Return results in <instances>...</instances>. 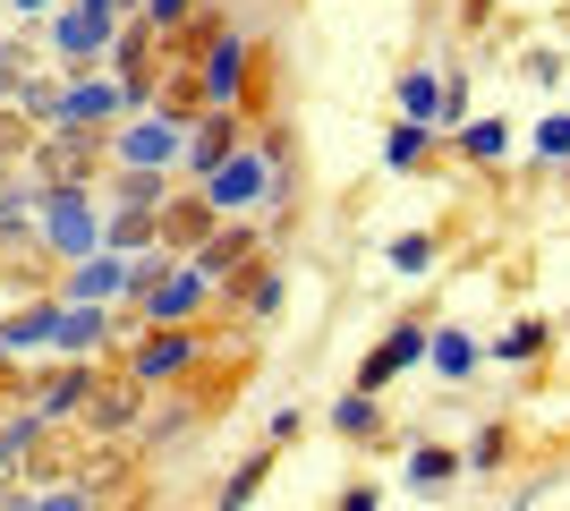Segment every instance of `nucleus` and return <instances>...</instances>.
Listing matches in <instances>:
<instances>
[{"label":"nucleus","instance_id":"f257e3e1","mask_svg":"<svg viewBox=\"0 0 570 511\" xmlns=\"http://www.w3.org/2000/svg\"><path fill=\"white\" fill-rule=\"evenodd\" d=\"M26 102H35L43 120H69V128H86V120H102V111H119V102H137V86H69V95L35 86Z\"/></svg>","mask_w":570,"mask_h":511},{"label":"nucleus","instance_id":"f03ea898","mask_svg":"<svg viewBox=\"0 0 570 511\" xmlns=\"http://www.w3.org/2000/svg\"><path fill=\"white\" fill-rule=\"evenodd\" d=\"M43 230H51V247H60V256H95V247H102L95 214H86V205H77V196H51V214H43Z\"/></svg>","mask_w":570,"mask_h":511},{"label":"nucleus","instance_id":"7ed1b4c3","mask_svg":"<svg viewBox=\"0 0 570 511\" xmlns=\"http://www.w3.org/2000/svg\"><path fill=\"white\" fill-rule=\"evenodd\" d=\"M264 179H273V163H264V154H222V170L205 179V196H214V205H247Z\"/></svg>","mask_w":570,"mask_h":511},{"label":"nucleus","instance_id":"20e7f679","mask_svg":"<svg viewBox=\"0 0 570 511\" xmlns=\"http://www.w3.org/2000/svg\"><path fill=\"white\" fill-rule=\"evenodd\" d=\"M417 350H426V341H417V324H401V333H383V341H375V358L357 366V384H366V392H383V384H392V375H401L409 358H417Z\"/></svg>","mask_w":570,"mask_h":511},{"label":"nucleus","instance_id":"39448f33","mask_svg":"<svg viewBox=\"0 0 570 511\" xmlns=\"http://www.w3.org/2000/svg\"><path fill=\"white\" fill-rule=\"evenodd\" d=\"M196 307H205V273L188 265V273H170L163 291H154V307H145V316H154V324H188Z\"/></svg>","mask_w":570,"mask_h":511},{"label":"nucleus","instance_id":"423d86ee","mask_svg":"<svg viewBox=\"0 0 570 511\" xmlns=\"http://www.w3.org/2000/svg\"><path fill=\"white\" fill-rule=\"evenodd\" d=\"M145 282H154V265H86L77 273V307H95L111 291H145Z\"/></svg>","mask_w":570,"mask_h":511},{"label":"nucleus","instance_id":"0eeeda50","mask_svg":"<svg viewBox=\"0 0 570 511\" xmlns=\"http://www.w3.org/2000/svg\"><path fill=\"white\" fill-rule=\"evenodd\" d=\"M102 35H111V18H86V9H69V18H51V43L69 51V60H95Z\"/></svg>","mask_w":570,"mask_h":511},{"label":"nucleus","instance_id":"6e6552de","mask_svg":"<svg viewBox=\"0 0 570 511\" xmlns=\"http://www.w3.org/2000/svg\"><path fill=\"white\" fill-rule=\"evenodd\" d=\"M238 69H247V43H238V35H222L214 60H205V102H230V95H238Z\"/></svg>","mask_w":570,"mask_h":511},{"label":"nucleus","instance_id":"1a4fd4ad","mask_svg":"<svg viewBox=\"0 0 570 511\" xmlns=\"http://www.w3.org/2000/svg\"><path fill=\"white\" fill-rule=\"evenodd\" d=\"M170 146H179V128H170V120H137V128H128V137H119V154H128V163H163V154Z\"/></svg>","mask_w":570,"mask_h":511},{"label":"nucleus","instance_id":"9d476101","mask_svg":"<svg viewBox=\"0 0 570 511\" xmlns=\"http://www.w3.org/2000/svg\"><path fill=\"white\" fill-rule=\"evenodd\" d=\"M401 111H409L417 128H426V120H443V77H426V69H417V77H401Z\"/></svg>","mask_w":570,"mask_h":511},{"label":"nucleus","instance_id":"9b49d317","mask_svg":"<svg viewBox=\"0 0 570 511\" xmlns=\"http://www.w3.org/2000/svg\"><path fill=\"white\" fill-rule=\"evenodd\" d=\"M188 358H196V341H188V333H163V341H154V350L137 358V375H179Z\"/></svg>","mask_w":570,"mask_h":511},{"label":"nucleus","instance_id":"f8f14e48","mask_svg":"<svg viewBox=\"0 0 570 511\" xmlns=\"http://www.w3.org/2000/svg\"><path fill=\"white\" fill-rule=\"evenodd\" d=\"M222 154H230V128H205V137H196V146H188V170H196V179H214V170H222Z\"/></svg>","mask_w":570,"mask_h":511},{"label":"nucleus","instance_id":"ddd939ff","mask_svg":"<svg viewBox=\"0 0 570 511\" xmlns=\"http://www.w3.org/2000/svg\"><path fill=\"white\" fill-rule=\"evenodd\" d=\"M417 154H426V128H417V120H401L392 137H383V163H392V170H409Z\"/></svg>","mask_w":570,"mask_h":511},{"label":"nucleus","instance_id":"4468645a","mask_svg":"<svg viewBox=\"0 0 570 511\" xmlns=\"http://www.w3.org/2000/svg\"><path fill=\"white\" fill-rule=\"evenodd\" d=\"M434 366H443V375H469V366H476V341L469 333H434Z\"/></svg>","mask_w":570,"mask_h":511},{"label":"nucleus","instance_id":"2eb2a0df","mask_svg":"<svg viewBox=\"0 0 570 511\" xmlns=\"http://www.w3.org/2000/svg\"><path fill=\"white\" fill-rule=\"evenodd\" d=\"M409 478H417V487H443V478H452V452H443V443H417V452H409Z\"/></svg>","mask_w":570,"mask_h":511},{"label":"nucleus","instance_id":"dca6fc26","mask_svg":"<svg viewBox=\"0 0 570 511\" xmlns=\"http://www.w3.org/2000/svg\"><path fill=\"white\" fill-rule=\"evenodd\" d=\"M256 487H264V452H256L247 469H238L230 487H222V511H247V494H256Z\"/></svg>","mask_w":570,"mask_h":511},{"label":"nucleus","instance_id":"f3484780","mask_svg":"<svg viewBox=\"0 0 570 511\" xmlns=\"http://www.w3.org/2000/svg\"><path fill=\"white\" fill-rule=\"evenodd\" d=\"M77 401H86V375H60V384L43 392V417H60V410H77Z\"/></svg>","mask_w":570,"mask_h":511},{"label":"nucleus","instance_id":"a211bd4d","mask_svg":"<svg viewBox=\"0 0 570 511\" xmlns=\"http://www.w3.org/2000/svg\"><path fill=\"white\" fill-rule=\"evenodd\" d=\"M102 333V307H77V316H60V341H69V350H77V341H95Z\"/></svg>","mask_w":570,"mask_h":511},{"label":"nucleus","instance_id":"6ab92c4d","mask_svg":"<svg viewBox=\"0 0 570 511\" xmlns=\"http://www.w3.org/2000/svg\"><path fill=\"white\" fill-rule=\"evenodd\" d=\"M341 435H366V426H375V401H366V392H357V401H341Z\"/></svg>","mask_w":570,"mask_h":511},{"label":"nucleus","instance_id":"aec40b11","mask_svg":"<svg viewBox=\"0 0 570 511\" xmlns=\"http://www.w3.org/2000/svg\"><path fill=\"white\" fill-rule=\"evenodd\" d=\"M426 256H434L426 239H392V265H401V273H426Z\"/></svg>","mask_w":570,"mask_h":511},{"label":"nucleus","instance_id":"412c9836","mask_svg":"<svg viewBox=\"0 0 570 511\" xmlns=\"http://www.w3.org/2000/svg\"><path fill=\"white\" fill-rule=\"evenodd\" d=\"M469 154H485V163H494V154H502V128H494V120H476V128H469Z\"/></svg>","mask_w":570,"mask_h":511},{"label":"nucleus","instance_id":"4be33fe9","mask_svg":"<svg viewBox=\"0 0 570 511\" xmlns=\"http://www.w3.org/2000/svg\"><path fill=\"white\" fill-rule=\"evenodd\" d=\"M35 511H86V494H77V487H60V494H43Z\"/></svg>","mask_w":570,"mask_h":511},{"label":"nucleus","instance_id":"5701e85b","mask_svg":"<svg viewBox=\"0 0 570 511\" xmlns=\"http://www.w3.org/2000/svg\"><path fill=\"white\" fill-rule=\"evenodd\" d=\"M341 511H375V487H350V494H341Z\"/></svg>","mask_w":570,"mask_h":511},{"label":"nucleus","instance_id":"b1692460","mask_svg":"<svg viewBox=\"0 0 570 511\" xmlns=\"http://www.w3.org/2000/svg\"><path fill=\"white\" fill-rule=\"evenodd\" d=\"M179 9H188V0H154V18H163V26H170V18H179Z\"/></svg>","mask_w":570,"mask_h":511},{"label":"nucleus","instance_id":"393cba45","mask_svg":"<svg viewBox=\"0 0 570 511\" xmlns=\"http://www.w3.org/2000/svg\"><path fill=\"white\" fill-rule=\"evenodd\" d=\"M26 9H43V0H26Z\"/></svg>","mask_w":570,"mask_h":511}]
</instances>
